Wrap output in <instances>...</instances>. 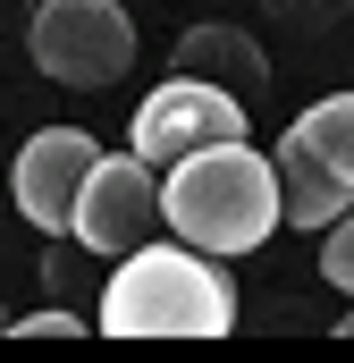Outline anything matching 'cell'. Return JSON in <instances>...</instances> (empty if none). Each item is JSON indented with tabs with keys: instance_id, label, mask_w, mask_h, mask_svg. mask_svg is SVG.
<instances>
[{
	"instance_id": "6da1fadb",
	"label": "cell",
	"mask_w": 354,
	"mask_h": 363,
	"mask_svg": "<svg viewBox=\"0 0 354 363\" xmlns=\"http://www.w3.org/2000/svg\"><path fill=\"white\" fill-rule=\"evenodd\" d=\"M161 237L194 245V254H262L278 237V161L253 152V135L236 144H202L161 169Z\"/></svg>"
},
{
	"instance_id": "7a4b0ae2",
	"label": "cell",
	"mask_w": 354,
	"mask_h": 363,
	"mask_svg": "<svg viewBox=\"0 0 354 363\" xmlns=\"http://www.w3.org/2000/svg\"><path fill=\"white\" fill-rule=\"evenodd\" d=\"M93 330L101 338H228L236 330V287L219 271V254L152 237L127 262H110L101 296H93Z\"/></svg>"
},
{
	"instance_id": "3957f363",
	"label": "cell",
	"mask_w": 354,
	"mask_h": 363,
	"mask_svg": "<svg viewBox=\"0 0 354 363\" xmlns=\"http://www.w3.org/2000/svg\"><path fill=\"white\" fill-rule=\"evenodd\" d=\"M25 60L68 93H101L135 68V17L118 0H34Z\"/></svg>"
},
{
	"instance_id": "277c9868",
	"label": "cell",
	"mask_w": 354,
	"mask_h": 363,
	"mask_svg": "<svg viewBox=\"0 0 354 363\" xmlns=\"http://www.w3.org/2000/svg\"><path fill=\"white\" fill-rule=\"evenodd\" d=\"M68 237H85L101 262H127L135 245H152V237H161V169L135 161V152H101L85 194H76Z\"/></svg>"
},
{
	"instance_id": "5b68a950",
	"label": "cell",
	"mask_w": 354,
	"mask_h": 363,
	"mask_svg": "<svg viewBox=\"0 0 354 363\" xmlns=\"http://www.w3.org/2000/svg\"><path fill=\"white\" fill-rule=\"evenodd\" d=\"M236 135H245V101H236V93L202 85V77H169L161 93H144V110H135V127H127V152L152 161V169H169L185 152L236 144Z\"/></svg>"
},
{
	"instance_id": "8992f818",
	"label": "cell",
	"mask_w": 354,
	"mask_h": 363,
	"mask_svg": "<svg viewBox=\"0 0 354 363\" xmlns=\"http://www.w3.org/2000/svg\"><path fill=\"white\" fill-rule=\"evenodd\" d=\"M93 161H101V144H93L85 127H42V135H25V144H17V169H8L25 228L68 237V220H76V194H85Z\"/></svg>"
},
{
	"instance_id": "52a82bcc",
	"label": "cell",
	"mask_w": 354,
	"mask_h": 363,
	"mask_svg": "<svg viewBox=\"0 0 354 363\" xmlns=\"http://www.w3.org/2000/svg\"><path fill=\"white\" fill-rule=\"evenodd\" d=\"M169 77H202V85L236 93V101L253 110V93H270V51L253 43V26H236V17H202V26L177 34Z\"/></svg>"
},
{
	"instance_id": "ba28073f",
	"label": "cell",
	"mask_w": 354,
	"mask_h": 363,
	"mask_svg": "<svg viewBox=\"0 0 354 363\" xmlns=\"http://www.w3.org/2000/svg\"><path fill=\"white\" fill-rule=\"evenodd\" d=\"M278 161V228H329V220H346L354 211V186L338 178V169H321L312 152H295V144H278L270 152Z\"/></svg>"
},
{
	"instance_id": "9c48e42d",
	"label": "cell",
	"mask_w": 354,
	"mask_h": 363,
	"mask_svg": "<svg viewBox=\"0 0 354 363\" xmlns=\"http://www.w3.org/2000/svg\"><path fill=\"white\" fill-rule=\"evenodd\" d=\"M278 144H295V152H312L321 169H338L354 186V93H329V101H312Z\"/></svg>"
},
{
	"instance_id": "30bf717a",
	"label": "cell",
	"mask_w": 354,
	"mask_h": 363,
	"mask_svg": "<svg viewBox=\"0 0 354 363\" xmlns=\"http://www.w3.org/2000/svg\"><path fill=\"white\" fill-rule=\"evenodd\" d=\"M8 338H93V313H68V304H42V313H17Z\"/></svg>"
},
{
	"instance_id": "8fae6325",
	"label": "cell",
	"mask_w": 354,
	"mask_h": 363,
	"mask_svg": "<svg viewBox=\"0 0 354 363\" xmlns=\"http://www.w3.org/2000/svg\"><path fill=\"white\" fill-rule=\"evenodd\" d=\"M321 279H329V287H346V296H354V211H346V220H329V228H321Z\"/></svg>"
},
{
	"instance_id": "7c38bea8",
	"label": "cell",
	"mask_w": 354,
	"mask_h": 363,
	"mask_svg": "<svg viewBox=\"0 0 354 363\" xmlns=\"http://www.w3.org/2000/svg\"><path fill=\"white\" fill-rule=\"evenodd\" d=\"M338 338H354V313H346V321H338Z\"/></svg>"
},
{
	"instance_id": "4fadbf2b",
	"label": "cell",
	"mask_w": 354,
	"mask_h": 363,
	"mask_svg": "<svg viewBox=\"0 0 354 363\" xmlns=\"http://www.w3.org/2000/svg\"><path fill=\"white\" fill-rule=\"evenodd\" d=\"M0 330H8V304H0Z\"/></svg>"
}]
</instances>
